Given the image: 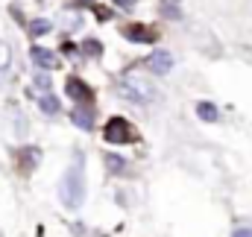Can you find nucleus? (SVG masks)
Here are the masks:
<instances>
[{
  "label": "nucleus",
  "mask_w": 252,
  "mask_h": 237,
  "mask_svg": "<svg viewBox=\"0 0 252 237\" xmlns=\"http://www.w3.org/2000/svg\"><path fill=\"white\" fill-rule=\"evenodd\" d=\"M115 3H118L121 9H132V3H129V0H115Z\"/></svg>",
  "instance_id": "6ab92c4d"
},
{
  "label": "nucleus",
  "mask_w": 252,
  "mask_h": 237,
  "mask_svg": "<svg viewBox=\"0 0 252 237\" xmlns=\"http://www.w3.org/2000/svg\"><path fill=\"white\" fill-rule=\"evenodd\" d=\"M124 35H126V41H135V44H150L156 38V32L150 27H144V24H129V27H124Z\"/></svg>",
  "instance_id": "423d86ee"
},
{
  "label": "nucleus",
  "mask_w": 252,
  "mask_h": 237,
  "mask_svg": "<svg viewBox=\"0 0 252 237\" xmlns=\"http://www.w3.org/2000/svg\"><path fill=\"white\" fill-rule=\"evenodd\" d=\"M129 3H135V0H129Z\"/></svg>",
  "instance_id": "412c9836"
},
{
  "label": "nucleus",
  "mask_w": 252,
  "mask_h": 237,
  "mask_svg": "<svg viewBox=\"0 0 252 237\" xmlns=\"http://www.w3.org/2000/svg\"><path fill=\"white\" fill-rule=\"evenodd\" d=\"M9 64H12V50H9V44H3V41H0V79L6 76Z\"/></svg>",
  "instance_id": "ddd939ff"
},
{
  "label": "nucleus",
  "mask_w": 252,
  "mask_h": 237,
  "mask_svg": "<svg viewBox=\"0 0 252 237\" xmlns=\"http://www.w3.org/2000/svg\"><path fill=\"white\" fill-rule=\"evenodd\" d=\"M64 88H67V97H73L76 103H82V106H85V103H91V88H88V85H85L82 79H76V76H70Z\"/></svg>",
  "instance_id": "0eeeda50"
},
{
  "label": "nucleus",
  "mask_w": 252,
  "mask_h": 237,
  "mask_svg": "<svg viewBox=\"0 0 252 237\" xmlns=\"http://www.w3.org/2000/svg\"><path fill=\"white\" fill-rule=\"evenodd\" d=\"M103 138L109 144H129V141H135V129L126 118H112L103 129Z\"/></svg>",
  "instance_id": "7ed1b4c3"
},
{
  "label": "nucleus",
  "mask_w": 252,
  "mask_h": 237,
  "mask_svg": "<svg viewBox=\"0 0 252 237\" xmlns=\"http://www.w3.org/2000/svg\"><path fill=\"white\" fill-rule=\"evenodd\" d=\"M103 161H106L109 173H115V176H124V173H126V158H121L118 152H106V155H103Z\"/></svg>",
  "instance_id": "9d476101"
},
{
  "label": "nucleus",
  "mask_w": 252,
  "mask_h": 237,
  "mask_svg": "<svg viewBox=\"0 0 252 237\" xmlns=\"http://www.w3.org/2000/svg\"><path fill=\"white\" fill-rule=\"evenodd\" d=\"M70 120H73L79 129H85V132H91V129H94V112H91L88 106H76V109L70 112Z\"/></svg>",
  "instance_id": "6e6552de"
},
{
  "label": "nucleus",
  "mask_w": 252,
  "mask_h": 237,
  "mask_svg": "<svg viewBox=\"0 0 252 237\" xmlns=\"http://www.w3.org/2000/svg\"><path fill=\"white\" fill-rule=\"evenodd\" d=\"M30 32H32V35H44V32H50V21H44V18L32 21V24H30Z\"/></svg>",
  "instance_id": "2eb2a0df"
},
{
  "label": "nucleus",
  "mask_w": 252,
  "mask_h": 237,
  "mask_svg": "<svg viewBox=\"0 0 252 237\" xmlns=\"http://www.w3.org/2000/svg\"><path fill=\"white\" fill-rule=\"evenodd\" d=\"M82 155L73 158V164L64 170L62 181H59V199L67 211H76L85 202V173H82Z\"/></svg>",
  "instance_id": "f257e3e1"
},
{
  "label": "nucleus",
  "mask_w": 252,
  "mask_h": 237,
  "mask_svg": "<svg viewBox=\"0 0 252 237\" xmlns=\"http://www.w3.org/2000/svg\"><path fill=\"white\" fill-rule=\"evenodd\" d=\"M147 67H150L153 73L164 76V73H170V70H173V56H170L167 50H156V53H150V59H147Z\"/></svg>",
  "instance_id": "20e7f679"
},
{
  "label": "nucleus",
  "mask_w": 252,
  "mask_h": 237,
  "mask_svg": "<svg viewBox=\"0 0 252 237\" xmlns=\"http://www.w3.org/2000/svg\"><path fill=\"white\" fill-rule=\"evenodd\" d=\"M35 88H41V91H50V76L47 73H35Z\"/></svg>",
  "instance_id": "dca6fc26"
},
{
  "label": "nucleus",
  "mask_w": 252,
  "mask_h": 237,
  "mask_svg": "<svg viewBox=\"0 0 252 237\" xmlns=\"http://www.w3.org/2000/svg\"><path fill=\"white\" fill-rule=\"evenodd\" d=\"M30 59L35 61L38 67H44V70H53V67H59V56L53 53V50H47V47H30Z\"/></svg>",
  "instance_id": "39448f33"
},
{
  "label": "nucleus",
  "mask_w": 252,
  "mask_h": 237,
  "mask_svg": "<svg viewBox=\"0 0 252 237\" xmlns=\"http://www.w3.org/2000/svg\"><path fill=\"white\" fill-rule=\"evenodd\" d=\"M193 112H196V118L205 120V123H217V120H220V109H217L214 103H208V100H199Z\"/></svg>",
  "instance_id": "1a4fd4ad"
},
{
  "label": "nucleus",
  "mask_w": 252,
  "mask_h": 237,
  "mask_svg": "<svg viewBox=\"0 0 252 237\" xmlns=\"http://www.w3.org/2000/svg\"><path fill=\"white\" fill-rule=\"evenodd\" d=\"M158 9H161V15L170 18V21H179V18H182V3H179V0H161Z\"/></svg>",
  "instance_id": "9b49d317"
},
{
  "label": "nucleus",
  "mask_w": 252,
  "mask_h": 237,
  "mask_svg": "<svg viewBox=\"0 0 252 237\" xmlns=\"http://www.w3.org/2000/svg\"><path fill=\"white\" fill-rule=\"evenodd\" d=\"M38 109H41L44 115H50V118H53V115H59V100H56L53 94H44V97L38 100Z\"/></svg>",
  "instance_id": "f8f14e48"
},
{
  "label": "nucleus",
  "mask_w": 252,
  "mask_h": 237,
  "mask_svg": "<svg viewBox=\"0 0 252 237\" xmlns=\"http://www.w3.org/2000/svg\"><path fill=\"white\" fill-rule=\"evenodd\" d=\"M232 237H252V226H238L232 232Z\"/></svg>",
  "instance_id": "f3484780"
},
{
  "label": "nucleus",
  "mask_w": 252,
  "mask_h": 237,
  "mask_svg": "<svg viewBox=\"0 0 252 237\" xmlns=\"http://www.w3.org/2000/svg\"><path fill=\"white\" fill-rule=\"evenodd\" d=\"M79 3H91V0H79Z\"/></svg>",
  "instance_id": "aec40b11"
},
{
  "label": "nucleus",
  "mask_w": 252,
  "mask_h": 237,
  "mask_svg": "<svg viewBox=\"0 0 252 237\" xmlns=\"http://www.w3.org/2000/svg\"><path fill=\"white\" fill-rule=\"evenodd\" d=\"M118 91H121V97H126L135 106H150L156 100V88L150 85V79H144L138 73H126L124 79L118 82Z\"/></svg>",
  "instance_id": "f03ea898"
},
{
  "label": "nucleus",
  "mask_w": 252,
  "mask_h": 237,
  "mask_svg": "<svg viewBox=\"0 0 252 237\" xmlns=\"http://www.w3.org/2000/svg\"><path fill=\"white\" fill-rule=\"evenodd\" d=\"M82 53H85V56H103V44H100L97 38H85V41H82Z\"/></svg>",
  "instance_id": "4468645a"
},
{
  "label": "nucleus",
  "mask_w": 252,
  "mask_h": 237,
  "mask_svg": "<svg viewBox=\"0 0 252 237\" xmlns=\"http://www.w3.org/2000/svg\"><path fill=\"white\" fill-rule=\"evenodd\" d=\"M94 12H97L100 21H109V18H112V9H106V6H94Z\"/></svg>",
  "instance_id": "a211bd4d"
}]
</instances>
